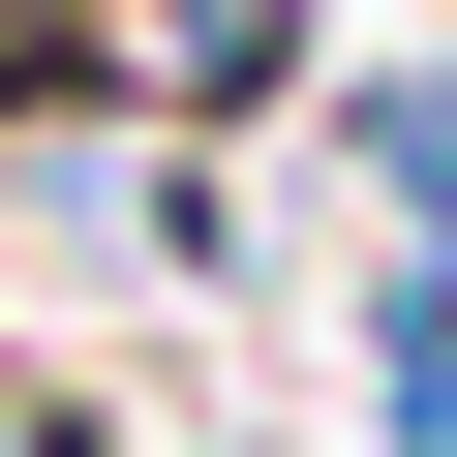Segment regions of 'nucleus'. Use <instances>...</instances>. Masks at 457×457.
Here are the masks:
<instances>
[{"mask_svg":"<svg viewBox=\"0 0 457 457\" xmlns=\"http://www.w3.org/2000/svg\"><path fill=\"white\" fill-rule=\"evenodd\" d=\"M366 153H396V183L457 213V62H366Z\"/></svg>","mask_w":457,"mask_h":457,"instance_id":"f257e3e1","label":"nucleus"},{"mask_svg":"<svg viewBox=\"0 0 457 457\" xmlns=\"http://www.w3.org/2000/svg\"><path fill=\"white\" fill-rule=\"evenodd\" d=\"M0 457H62V427H31V396H0Z\"/></svg>","mask_w":457,"mask_h":457,"instance_id":"f03ea898","label":"nucleus"}]
</instances>
